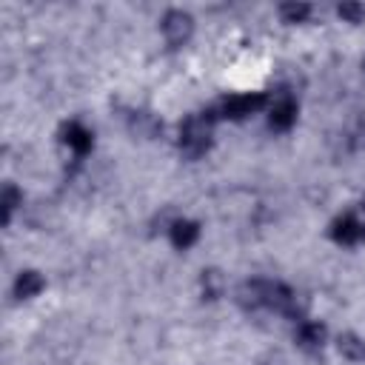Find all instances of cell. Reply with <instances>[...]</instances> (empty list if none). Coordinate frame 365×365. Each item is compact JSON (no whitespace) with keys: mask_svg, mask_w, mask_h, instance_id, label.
<instances>
[{"mask_svg":"<svg viewBox=\"0 0 365 365\" xmlns=\"http://www.w3.org/2000/svg\"><path fill=\"white\" fill-rule=\"evenodd\" d=\"M211 123H214V117L208 111L185 117V123L180 125V148H182L185 157L194 160V157H202L208 151V145H211Z\"/></svg>","mask_w":365,"mask_h":365,"instance_id":"cell-1","label":"cell"},{"mask_svg":"<svg viewBox=\"0 0 365 365\" xmlns=\"http://www.w3.org/2000/svg\"><path fill=\"white\" fill-rule=\"evenodd\" d=\"M268 103V97L262 91H254V94H234V97H225L220 100L214 108H208V114L217 120V117H228V120H242L254 111H259L262 106Z\"/></svg>","mask_w":365,"mask_h":365,"instance_id":"cell-2","label":"cell"},{"mask_svg":"<svg viewBox=\"0 0 365 365\" xmlns=\"http://www.w3.org/2000/svg\"><path fill=\"white\" fill-rule=\"evenodd\" d=\"M191 31H194L191 14L174 9V11H168V14L163 17V34H165L168 46H182V43L191 37Z\"/></svg>","mask_w":365,"mask_h":365,"instance_id":"cell-3","label":"cell"},{"mask_svg":"<svg viewBox=\"0 0 365 365\" xmlns=\"http://www.w3.org/2000/svg\"><path fill=\"white\" fill-rule=\"evenodd\" d=\"M331 234H334L336 242H342V245H354V242H359V240L365 237V225H362L356 217L345 214V217H339V220L334 222Z\"/></svg>","mask_w":365,"mask_h":365,"instance_id":"cell-4","label":"cell"},{"mask_svg":"<svg viewBox=\"0 0 365 365\" xmlns=\"http://www.w3.org/2000/svg\"><path fill=\"white\" fill-rule=\"evenodd\" d=\"M268 123H271V128H277V131H288V128L297 123V103H294L291 97H285V100L274 103Z\"/></svg>","mask_w":365,"mask_h":365,"instance_id":"cell-5","label":"cell"},{"mask_svg":"<svg viewBox=\"0 0 365 365\" xmlns=\"http://www.w3.org/2000/svg\"><path fill=\"white\" fill-rule=\"evenodd\" d=\"M43 277L37 274V271H20V277L14 279V294L20 297V299H31V297H37L40 291H43Z\"/></svg>","mask_w":365,"mask_h":365,"instance_id":"cell-6","label":"cell"},{"mask_svg":"<svg viewBox=\"0 0 365 365\" xmlns=\"http://www.w3.org/2000/svg\"><path fill=\"white\" fill-rule=\"evenodd\" d=\"M63 140H66L77 154H86V151L91 148V131H88L86 125H80V123H68V125L63 128Z\"/></svg>","mask_w":365,"mask_h":365,"instance_id":"cell-7","label":"cell"},{"mask_svg":"<svg viewBox=\"0 0 365 365\" xmlns=\"http://www.w3.org/2000/svg\"><path fill=\"white\" fill-rule=\"evenodd\" d=\"M197 237H200V228H197V222H191V220H177V222L171 225V242H174L177 248L194 245Z\"/></svg>","mask_w":365,"mask_h":365,"instance_id":"cell-8","label":"cell"},{"mask_svg":"<svg viewBox=\"0 0 365 365\" xmlns=\"http://www.w3.org/2000/svg\"><path fill=\"white\" fill-rule=\"evenodd\" d=\"M297 339L302 348H319L325 339V325L322 322H302L297 331Z\"/></svg>","mask_w":365,"mask_h":365,"instance_id":"cell-9","label":"cell"},{"mask_svg":"<svg viewBox=\"0 0 365 365\" xmlns=\"http://www.w3.org/2000/svg\"><path fill=\"white\" fill-rule=\"evenodd\" d=\"M336 348H339V354H342L345 359L365 362V342H362L359 336H354V334H342V336L336 339Z\"/></svg>","mask_w":365,"mask_h":365,"instance_id":"cell-10","label":"cell"},{"mask_svg":"<svg viewBox=\"0 0 365 365\" xmlns=\"http://www.w3.org/2000/svg\"><path fill=\"white\" fill-rule=\"evenodd\" d=\"M131 128H134V134H140V137H154L163 125H160L148 111H137V117L131 120Z\"/></svg>","mask_w":365,"mask_h":365,"instance_id":"cell-11","label":"cell"},{"mask_svg":"<svg viewBox=\"0 0 365 365\" xmlns=\"http://www.w3.org/2000/svg\"><path fill=\"white\" fill-rule=\"evenodd\" d=\"M279 14H282L285 23H302L311 14V6L308 3H282L279 6Z\"/></svg>","mask_w":365,"mask_h":365,"instance_id":"cell-12","label":"cell"},{"mask_svg":"<svg viewBox=\"0 0 365 365\" xmlns=\"http://www.w3.org/2000/svg\"><path fill=\"white\" fill-rule=\"evenodd\" d=\"M200 285H202V294H205L208 299H217V297L222 294V274H220V271H202Z\"/></svg>","mask_w":365,"mask_h":365,"instance_id":"cell-13","label":"cell"},{"mask_svg":"<svg viewBox=\"0 0 365 365\" xmlns=\"http://www.w3.org/2000/svg\"><path fill=\"white\" fill-rule=\"evenodd\" d=\"M336 14L342 20H348V23H362L365 20V3H342L336 9Z\"/></svg>","mask_w":365,"mask_h":365,"instance_id":"cell-14","label":"cell"},{"mask_svg":"<svg viewBox=\"0 0 365 365\" xmlns=\"http://www.w3.org/2000/svg\"><path fill=\"white\" fill-rule=\"evenodd\" d=\"M20 200H23V197H20V191H17L14 185H6V188H3V220H6V222H9L11 211L20 205Z\"/></svg>","mask_w":365,"mask_h":365,"instance_id":"cell-15","label":"cell"}]
</instances>
